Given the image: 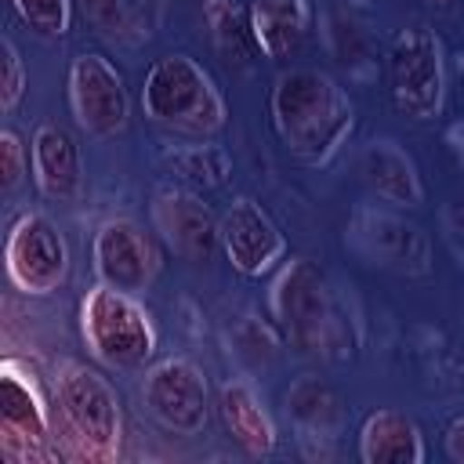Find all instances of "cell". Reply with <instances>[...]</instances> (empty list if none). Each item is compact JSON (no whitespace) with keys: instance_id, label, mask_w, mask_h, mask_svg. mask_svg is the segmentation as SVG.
<instances>
[{"instance_id":"6da1fadb","label":"cell","mask_w":464,"mask_h":464,"mask_svg":"<svg viewBox=\"0 0 464 464\" xmlns=\"http://www.w3.org/2000/svg\"><path fill=\"white\" fill-rule=\"evenodd\" d=\"M268 120L294 160L323 167L348 141L355 127V105L330 72L290 65L268 87Z\"/></svg>"},{"instance_id":"7a4b0ae2","label":"cell","mask_w":464,"mask_h":464,"mask_svg":"<svg viewBox=\"0 0 464 464\" xmlns=\"http://www.w3.org/2000/svg\"><path fill=\"white\" fill-rule=\"evenodd\" d=\"M268 312L283 341L301 355L348 359L355 352V330L337 301L326 268L312 257H290L276 268L268 290Z\"/></svg>"},{"instance_id":"3957f363","label":"cell","mask_w":464,"mask_h":464,"mask_svg":"<svg viewBox=\"0 0 464 464\" xmlns=\"http://www.w3.org/2000/svg\"><path fill=\"white\" fill-rule=\"evenodd\" d=\"M54 439L62 457L87 464H112L123 446V410L120 395L94 366L80 359H62L51 377Z\"/></svg>"},{"instance_id":"277c9868","label":"cell","mask_w":464,"mask_h":464,"mask_svg":"<svg viewBox=\"0 0 464 464\" xmlns=\"http://www.w3.org/2000/svg\"><path fill=\"white\" fill-rule=\"evenodd\" d=\"M138 105L156 127L181 138H214L228 120L214 76L185 51H167L145 69Z\"/></svg>"},{"instance_id":"5b68a950","label":"cell","mask_w":464,"mask_h":464,"mask_svg":"<svg viewBox=\"0 0 464 464\" xmlns=\"http://www.w3.org/2000/svg\"><path fill=\"white\" fill-rule=\"evenodd\" d=\"M80 337L94 362L116 373L145 370L156 355L160 334L138 294L94 283L80 297Z\"/></svg>"},{"instance_id":"8992f818","label":"cell","mask_w":464,"mask_h":464,"mask_svg":"<svg viewBox=\"0 0 464 464\" xmlns=\"http://www.w3.org/2000/svg\"><path fill=\"white\" fill-rule=\"evenodd\" d=\"M388 98L406 120H435L446 109V51L435 29L402 25L384 51Z\"/></svg>"},{"instance_id":"52a82bcc","label":"cell","mask_w":464,"mask_h":464,"mask_svg":"<svg viewBox=\"0 0 464 464\" xmlns=\"http://www.w3.org/2000/svg\"><path fill=\"white\" fill-rule=\"evenodd\" d=\"M141 410L170 435L192 439L210 424V384L199 362L188 355H167L141 370L138 384Z\"/></svg>"},{"instance_id":"ba28073f","label":"cell","mask_w":464,"mask_h":464,"mask_svg":"<svg viewBox=\"0 0 464 464\" xmlns=\"http://www.w3.org/2000/svg\"><path fill=\"white\" fill-rule=\"evenodd\" d=\"M0 453L11 464L29 460H54L62 457L54 439V410L44 399L40 384L33 381L22 362L7 359L0 370Z\"/></svg>"},{"instance_id":"9c48e42d","label":"cell","mask_w":464,"mask_h":464,"mask_svg":"<svg viewBox=\"0 0 464 464\" xmlns=\"http://www.w3.org/2000/svg\"><path fill=\"white\" fill-rule=\"evenodd\" d=\"M4 268H7V279L18 294L47 297L69 283L72 254H69L62 228L44 210H25L7 228Z\"/></svg>"},{"instance_id":"30bf717a","label":"cell","mask_w":464,"mask_h":464,"mask_svg":"<svg viewBox=\"0 0 464 464\" xmlns=\"http://www.w3.org/2000/svg\"><path fill=\"white\" fill-rule=\"evenodd\" d=\"M69 112L91 138H116L130 123V91L123 72L102 51H80L65 76Z\"/></svg>"},{"instance_id":"8fae6325","label":"cell","mask_w":464,"mask_h":464,"mask_svg":"<svg viewBox=\"0 0 464 464\" xmlns=\"http://www.w3.org/2000/svg\"><path fill=\"white\" fill-rule=\"evenodd\" d=\"M348 246L377 268L399 276H428L431 272V239L428 232L392 207H359L344 232Z\"/></svg>"},{"instance_id":"7c38bea8","label":"cell","mask_w":464,"mask_h":464,"mask_svg":"<svg viewBox=\"0 0 464 464\" xmlns=\"http://www.w3.org/2000/svg\"><path fill=\"white\" fill-rule=\"evenodd\" d=\"M91 268L98 283L127 294H145L163 268L156 232H145L134 218H105L91 236Z\"/></svg>"},{"instance_id":"4fadbf2b","label":"cell","mask_w":464,"mask_h":464,"mask_svg":"<svg viewBox=\"0 0 464 464\" xmlns=\"http://www.w3.org/2000/svg\"><path fill=\"white\" fill-rule=\"evenodd\" d=\"M149 225L163 250L188 265L210 261L221 250V218L203 203L196 188L160 185L149 199Z\"/></svg>"},{"instance_id":"5bb4252c","label":"cell","mask_w":464,"mask_h":464,"mask_svg":"<svg viewBox=\"0 0 464 464\" xmlns=\"http://www.w3.org/2000/svg\"><path fill=\"white\" fill-rule=\"evenodd\" d=\"M221 250L239 276L261 279L286 261V236L257 199L236 196L221 214Z\"/></svg>"},{"instance_id":"9a60e30c","label":"cell","mask_w":464,"mask_h":464,"mask_svg":"<svg viewBox=\"0 0 464 464\" xmlns=\"http://www.w3.org/2000/svg\"><path fill=\"white\" fill-rule=\"evenodd\" d=\"M29 160H33V185L51 203H76L83 192V163L76 138L54 123L44 120L33 127L29 138Z\"/></svg>"},{"instance_id":"2e32d148","label":"cell","mask_w":464,"mask_h":464,"mask_svg":"<svg viewBox=\"0 0 464 464\" xmlns=\"http://www.w3.org/2000/svg\"><path fill=\"white\" fill-rule=\"evenodd\" d=\"M359 181L392 207H420L424 203V181L413 163V156L395 138H370L355 152Z\"/></svg>"},{"instance_id":"e0dca14e","label":"cell","mask_w":464,"mask_h":464,"mask_svg":"<svg viewBox=\"0 0 464 464\" xmlns=\"http://www.w3.org/2000/svg\"><path fill=\"white\" fill-rule=\"evenodd\" d=\"M218 420L225 435L246 453V457H268L276 450V424L257 395V388L246 377H228L218 384L214 395Z\"/></svg>"},{"instance_id":"ac0fdd59","label":"cell","mask_w":464,"mask_h":464,"mask_svg":"<svg viewBox=\"0 0 464 464\" xmlns=\"http://www.w3.org/2000/svg\"><path fill=\"white\" fill-rule=\"evenodd\" d=\"M283 410L286 420L301 431V439H337L348 420L341 392L319 373L294 377L283 392Z\"/></svg>"},{"instance_id":"d6986e66","label":"cell","mask_w":464,"mask_h":464,"mask_svg":"<svg viewBox=\"0 0 464 464\" xmlns=\"http://www.w3.org/2000/svg\"><path fill=\"white\" fill-rule=\"evenodd\" d=\"M359 460L362 464H420L424 435L417 420L402 410H370L359 424Z\"/></svg>"},{"instance_id":"ffe728a7","label":"cell","mask_w":464,"mask_h":464,"mask_svg":"<svg viewBox=\"0 0 464 464\" xmlns=\"http://www.w3.org/2000/svg\"><path fill=\"white\" fill-rule=\"evenodd\" d=\"M246 11H250L254 44L265 58L286 62L304 47L312 25L308 0H246Z\"/></svg>"},{"instance_id":"44dd1931","label":"cell","mask_w":464,"mask_h":464,"mask_svg":"<svg viewBox=\"0 0 464 464\" xmlns=\"http://www.w3.org/2000/svg\"><path fill=\"white\" fill-rule=\"evenodd\" d=\"M163 167L185 188H225L232 178V156L210 138H188L160 149Z\"/></svg>"},{"instance_id":"7402d4cb","label":"cell","mask_w":464,"mask_h":464,"mask_svg":"<svg viewBox=\"0 0 464 464\" xmlns=\"http://www.w3.org/2000/svg\"><path fill=\"white\" fill-rule=\"evenodd\" d=\"M199 11H203V25H207L210 44L221 54V62L232 69H250L254 54H261V51L254 44L246 0H203Z\"/></svg>"},{"instance_id":"603a6c76","label":"cell","mask_w":464,"mask_h":464,"mask_svg":"<svg viewBox=\"0 0 464 464\" xmlns=\"http://www.w3.org/2000/svg\"><path fill=\"white\" fill-rule=\"evenodd\" d=\"M279 326L276 323H265L261 315H239L228 330V355L246 370V373H257L265 366L276 362L279 355Z\"/></svg>"},{"instance_id":"cb8c5ba5","label":"cell","mask_w":464,"mask_h":464,"mask_svg":"<svg viewBox=\"0 0 464 464\" xmlns=\"http://www.w3.org/2000/svg\"><path fill=\"white\" fill-rule=\"evenodd\" d=\"M83 18L91 22V29L105 40H120V44H130L138 40L145 29L134 14V4L130 0H76ZM149 36V33H145Z\"/></svg>"},{"instance_id":"d4e9b609","label":"cell","mask_w":464,"mask_h":464,"mask_svg":"<svg viewBox=\"0 0 464 464\" xmlns=\"http://www.w3.org/2000/svg\"><path fill=\"white\" fill-rule=\"evenodd\" d=\"M11 11L40 40H62L72 25V0H11Z\"/></svg>"},{"instance_id":"484cf974","label":"cell","mask_w":464,"mask_h":464,"mask_svg":"<svg viewBox=\"0 0 464 464\" xmlns=\"http://www.w3.org/2000/svg\"><path fill=\"white\" fill-rule=\"evenodd\" d=\"M33 160H29V145L22 141V134L14 127L0 130V192L14 196L22 188V181L29 178Z\"/></svg>"},{"instance_id":"4316f807","label":"cell","mask_w":464,"mask_h":464,"mask_svg":"<svg viewBox=\"0 0 464 464\" xmlns=\"http://www.w3.org/2000/svg\"><path fill=\"white\" fill-rule=\"evenodd\" d=\"M25 87H29V76H25V65H22V54L14 47L11 36L0 40V112L11 116L22 98H25Z\"/></svg>"},{"instance_id":"83f0119b","label":"cell","mask_w":464,"mask_h":464,"mask_svg":"<svg viewBox=\"0 0 464 464\" xmlns=\"http://www.w3.org/2000/svg\"><path fill=\"white\" fill-rule=\"evenodd\" d=\"M326 25H330L326 36H330V51H334V58H337L341 65H355L359 54L366 51V40H362L359 25H355L348 14H330Z\"/></svg>"},{"instance_id":"f1b7e54d","label":"cell","mask_w":464,"mask_h":464,"mask_svg":"<svg viewBox=\"0 0 464 464\" xmlns=\"http://www.w3.org/2000/svg\"><path fill=\"white\" fill-rule=\"evenodd\" d=\"M442 453H446L453 464H464V413H457V417L446 424V435H442Z\"/></svg>"},{"instance_id":"f546056e","label":"cell","mask_w":464,"mask_h":464,"mask_svg":"<svg viewBox=\"0 0 464 464\" xmlns=\"http://www.w3.org/2000/svg\"><path fill=\"white\" fill-rule=\"evenodd\" d=\"M446 232H450L453 246L464 239V199H457V203L446 210Z\"/></svg>"},{"instance_id":"4dcf8cb0","label":"cell","mask_w":464,"mask_h":464,"mask_svg":"<svg viewBox=\"0 0 464 464\" xmlns=\"http://www.w3.org/2000/svg\"><path fill=\"white\" fill-rule=\"evenodd\" d=\"M428 4H435V7H446V4H450V0H428Z\"/></svg>"},{"instance_id":"1f68e13d","label":"cell","mask_w":464,"mask_h":464,"mask_svg":"<svg viewBox=\"0 0 464 464\" xmlns=\"http://www.w3.org/2000/svg\"><path fill=\"white\" fill-rule=\"evenodd\" d=\"M460 134H464V127H460ZM460 145H464V141H460Z\"/></svg>"}]
</instances>
